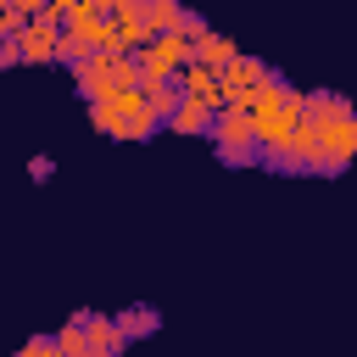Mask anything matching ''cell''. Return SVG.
<instances>
[{
	"label": "cell",
	"mask_w": 357,
	"mask_h": 357,
	"mask_svg": "<svg viewBox=\"0 0 357 357\" xmlns=\"http://www.w3.org/2000/svg\"><path fill=\"white\" fill-rule=\"evenodd\" d=\"M301 123L318 134V173H340L351 156H357V112L329 95V89H312L307 106H301Z\"/></svg>",
	"instance_id": "obj_1"
},
{
	"label": "cell",
	"mask_w": 357,
	"mask_h": 357,
	"mask_svg": "<svg viewBox=\"0 0 357 357\" xmlns=\"http://www.w3.org/2000/svg\"><path fill=\"white\" fill-rule=\"evenodd\" d=\"M89 123H95L100 134H112V139H151L162 117L151 112L145 89H139V84H128V89H112V95L89 100Z\"/></svg>",
	"instance_id": "obj_2"
},
{
	"label": "cell",
	"mask_w": 357,
	"mask_h": 357,
	"mask_svg": "<svg viewBox=\"0 0 357 357\" xmlns=\"http://www.w3.org/2000/svg\"><path fill=\"white\" fill-rule=\"evenodd\" d=\"M212 145H218V156H223L229 167H251V162H262L257 117H251L245 106H218V117H212Z\"/></svg>",
	"instance_id": "obj_3"
},
{
	"label": "cell",
	"mask_w": 357,
	"mask_h": 357,
	"mask_svg": "<svg viewBox=\"0 0 357 357\" xmlns=\"http://www.w3.org/2000/svg\"><path fill=\"white\" fill-rule=\"evenodd\" d=\"M73 78H78V95H84V100H100V95H112V89L139 84V67H134V56H100V50H89V56L73 67Z\"/></svg>",
	"instance_id": "obj_4"
},
{
	"label": "cell",
	"mask_w": 357,
	"mask_h": 357,
	"mask_svg": "<svg viewBox=\"0 0 357 357\" xmlns=\"http://www.w3.org/2000/svg\"><path fill=\"white\" fill-rule=\"evenodd\" d=\"M17 61H56V45H61V17L45 6L39 17H28L17 33Z\"/></svg>",
	"instance_id": "obj_5"
},
{
	"label": "cell",
	"mask_w": 357,
	"mask_h": 357,
	"mask_svg": "<svg viewBox=\"0 0 357 357\" xmlns=\"http://www.w3.org/2000/svg\"><path fill=\"white\" fill-rule=\"evenodd\" d=\"M268 78V61H257V56H234L223 73H218V89H223V106H245L251 100V89Z\"/></svg>",
	"instance_id": "obj_6"
},
{
	"label": "cell",
	"mask_w": 357,
	"mask_h": 357,
	"mask_svg": "<svg viewBox=\"0 0 357 357\" xmlns=\"http://www.w3.org/2000/svg\"><path fill=\"white\" fill-rule=\"evenodd\" d=\"M123 329H117V318H89L84 312V357H123Z\"/></svg>",
	"instance_id": "obj_7"
},
{
	"label": "cell",
	"mask_w": 357,
	"mask_h": 357,
	"mask_svg": "<svg viewBox=\"0 0 357 357\" xmlns=\"http://www.w3.org/2000/svg\"><path fill=\"white\" fill-rule=\"evenodd\" d=\"M234 56H240V45H234V39H223L218 28H206L201 39H190V61H201V67H212V73H223Z\"/></svg>",
	"instance_id": "obj_8"
},
{
	"label": "cell",
	"mask_w": 357,
	"mask_h": 357,
	"mask_svg": "<svg viewBox=\"0 0 357 357\" xmlns=\"http://www.w3.org/2000/svg\"><path fill=\"white\" fill-rule=\"evenodd\" d=\"M178 89H184L190 100H206L212 112L223 106V89H218V73H212V67H201V61H184V67H178Z\"/></svg>",
	"instance_id": "obj_9"
},
{
	"label": "cell",
	"mask_w": 357,
	"mask_h": 357,
	"mask_svg": "<svg viewBox=\"0 0 357 357\" xmlns=\"http://www.w3.org/2000/svg\"><path fill=\"white\" fill-rule=\"evenodd\" d=\"M212 117H218V112H212L206 100H190V95L178 89V106L167 112V128H173V134H212Z\"/></svg>",
	"instance_id": "obj_10"
},
{
	"label": "cell",
	"mask_w": 357,
	"mask_h": 357,
	"mask_svg": "<svg viewBox=\"0 0 357 357\" xmlns=\"http://www.w3.org/2000/svg\"><path fill=\"white\" fill-rule=\"evenodd\" d=\"M117 329H123V340H145V335L162 329V312L156 307H128V312H117Z\"/></svg>",
	"instance_id": "obj_11"
},
{
	"label": "cell",
	"mask_w": 357,
	"mask_h": 357,
	"mask_svg": "<svg viewBox=\"0 0 357 357\" xmlns=\"http://www.w3.org/2000/svg\"><path fill=\"white\" fill-rule=\"evenodd\" d=\"M178 17H184V0H151L145 6L151 33H178Z\"/></svg>",
	"instance_id": "obj_12"
},
{
	"label": "cell",
	"mask_w": 357,
	"mask_h": 357,
	"mask_svg": "<svg viewBox=\"0 0 357 357\" xmlns=\"http://www.w3.org/2000/svg\"><path fill=\"white\" fill-rule=\"evenodd\" d=\"M145 100H151V112L167 123V112L178 106V78H167V84H151V89H145Z\"/></svg>",
	"instance_id": "obj_13"
},
{
	"label": "cell",
	"mask_w": 357,
	"mask_h": 357,
	"mask_svg": "<svg viewBox=\"0 0 357 357\" xmlns=\"http://www.w3.org/2000/svg\"><path fill=\"white\" fill-rule=\"evenodd\" d=\"M50 340H56V351H61V357H84V312H78L67 329H56Z\"/></svg>",
	"instance_id": "obj_14"
},
{
	"label": "cell",
	"mask_w": 357,
	"mask_h": 357,
	"mask_svg": "<svg viewBox=\"0 0 357 357\" xmlns=\"http://www.w3.org/2000/svg\"><path fill=\"white\" fill-rule=\"evenodd\" d=\"M89 50H95V45H89V39H73V33H61V45H56V56H61L67 67H78Z\"/></svg>",
	"instance_id": "obj_15"
},
{
	"label": "cell",
	"mask_w": 357,
	"mask_h": 357,
	"mask_svg": "<svg viewBox=\"0 0 357 357\" xmlns=\"http://www.w3.org/2000/svg\"><path fill=\"white\" fill-rule=\"evenodd\" d=\"M206 28H212V22H206L201 11H184V17H178V33H184V39H201Z\"/></svg>",
	"instance_id": "obj_16"
},
{
	"label": "cell",
	"mask_w": 357,
	"mask_h": 357,
	"mask_svg": "<svg viewBox=\"0 0 357 357\" xmlns=\"http://www.w3.org/2000/svg\"><path fill=\"white\" fill-rule=\"evenodd\" d=\"M17 357H61V351H56V340H50V335H33V340H28Z\"/></svg>",
	"instance_id": "obj_17"
},
{
	"label": "cell",
	"mask_w": 357,
	"mask_h": 357,
	"mask_svg": "<svg viewBox=\"0 0 357 357\" xmlns=\"http://www.w3.org/2000/svg\"><path fill=\"white\" fill-rule=\"evenodd\" d=\"M28 178H39V184L56 178V162H50V156H33V162H28Z\"/></svg>",
	"instance_id": "obj_18"
},
{
	"label": "cell",
	"mask_w": 357,
	"mask_h": 357,
	"mask_svg": "<svg viewBox=\"0 0 357 357\" xmlns=\"http://www.w3.org/2000/svg\"><path fill=\"white\" fill-rule=\"evenodd\" d=\"M11 61H17V39H11V33H0V67H11Z\"/></svg>",
	"instance_id": "obj_19"
},
{
	"label": "cell",
	"mask_w": 357,
	"mask_h": 357,
	"mask_svg": "<svg viewBox=\"0 0 357 357\" xmlns=\"http://www.w3.org/2000/svg\"><path fill=\"white\" fill-rule=\"evenodd\" d=\"M17 28H22V22H17V17L6 11V0H0V33H17Z\"/></svg>",
	"instance_id": "obj_20"
},
{
	"label": "cell",
	"mask_w": 357,
	"mask_h": 357,
	"mask_svg": "<svg viewBox=\"0 0 357 357\" xmlns=\"http://www.w3.org/2000/svg\"><path fill=\"white\" fill-rule=\"evenodd\" d=\"M6 6H11V0H6Z\"/></svg>",
	"instance_id": "obj_21"
}]
</instances>
